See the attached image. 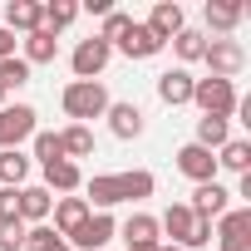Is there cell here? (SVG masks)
<instances>
[{
	"label": "cell",
	"mask_w": 251,
	"mask_h": 251,
	"mask_svg": "<svg viewBox=\"0 0 251 251\" xmlns=\"http://www.w3.org/2000/svg\"><path fill=\"white\" fill-rule=\"evenodd\" d=\"M89 212L99 207V212H108V207H118V202H143V197H153V173L148 168H133V173H94L89 182Z\"/></svg>",
	"instance_id": "cell-1"
},
{
	"label": "cell",
	"mask_w": 251,
	"mask_h": 251,
	"mask_svg": "<svg viewBox=\"0 0 251 251\" xmlns=\"http://www.w3.org/2000/svg\"><path fill=\"white\" fill-rule=\"evenodd\" d=\"M59 103H64V113H69L74 123L89 128V118H103L113 99H108V89H103L99 79H69L64 94H59Z\"/></svg>",
	"instance_id": "cell-2"
},
{
	"label": "cell",
	"mask_w": 251,
	"mask_h": 251,
	"mask_svg": "<svg viewBox=\"0 0 251 251\" xmlns=\"http://www.w3.org/2000/svg\"><path fill=\"white\" fill-rule=\"evenodd\" d=\"M192 103L202 108V118H231L236 113V84L231 79H192Z\"/></svg>",
	"instance_id": "cell-3"
},
{
	"label": "cell",
	"mask_w": 251,
	"mask_h": 251,
	"mask_svg": "<svg viewBox=\"0 0 251 251\" xmlns=\"http://www.w3.org/2000/svg\"><path fill=\"white\" fill-rule=\"evenodd\" d=\"M35 118H40V113H35L30 103H5V108H0V153H10V148L30 143V138L40 133Z\"/></svg>",
	"instance_id": "cell-4"
},
{
	"label": "cell",
	"mask_w": 251,
	"mask_h": 251,
	"mask_svg": "<svg viewBox=\"0 0 251 251\" xmlns=\"http://www.w3.org/2000/svg\"><path fill=\"white\" fill-rule=\"evenodd\" d=\"M202 59H207L212 79H236V74L246 69V50H241V40H207Z\"/></svg>",
	"instance_id": "cell-5"
},
{
	"label": "cell",
	"mask_w": 251,
	"mask_h": 251,
	"mask_svg": "<svg viewBox=\"0 0 251 251\" xmlns=\"http://www.w3.org/2000/svg\"><path fill=\"white\" fill-rule=\"evenodd\" d=\"M108 59H113V45H103L99 35L79 40V45H74V54H69V64H74V79H99V74L108 69Z\"/></svg>",
	"instance_id": "cell-6"
},
{
	"label": "cell",
	"mask_w": 251,
	"mask_h": 251,
	"mask_svg": "<svg viewBox=\"0 0 251 251\" xmlns=\"http://www.w3.org/2000/svg\"><path fill=\"white\" fill-rule=\"evenodd\" d=\"M113 231H118V222H113L108 212H89V217H84V226L64 236V246H79V251H103V246L113 241Z\"/></svg>",
	"instance_id": "cell-7"
},
{
	"label": "cell",
	"mask_w": 251,
	"mask_h": 251,
	"mask_svg": "<svg viewBox=\"0 0 251 251\" xmlns=\"http://www.w3.org/2000/svg\"><path fill=\"white\" fill-rule=\"evenodd\" d=\"M212 236H217V246H222V251H251V207L222 212Z\"/></svg>",
	"instance_id": "cell-8"
},
{
	"label": "cell",
	"mask_w": 251,
	"mask_h": 251,
	"mask_svg": "<svg viewBox=\"0 0 251 251\" xmlns=\"http://www.w3.org/2000/svg\"><path fill=\"white\" fill-rule=\"evenodd\" d=\"M177 173H182V177H192L197 187H202V182H217V153H207V148L187 143V148H177Z\"/></svg>",
	"instance_id": "cell-9"
},
{
	"label": "cell",
	"mask_w": 251,
	"mask_h": 251,
	"mask_svg": "<svg viewBox=\"0 0 251 251\" xmlns=\"http://www.w3.org/2000/svg\"><path fill=\"white\" fill-rule=\"evenodd\" d=\"M118 236L128 241V251H158V217H148V212H133L128 222L118 226Z\"/></svg>",
	"instance_id": "cell-10"
},
{
	"label": "cell",
	"mask_w": 251,
	"mask_h": 251,
	"mask_svg": "<svg viewBox=\"0 0 251 251\" xmlns=\"http://www.w3.org/2000/svg\"><path fill=\"white\" fill-rule=\"evenodd\" d=\"M226 202H231V192H226L222 182H202V187L192 192V202H187V212H192V217H202V222H212V217H222V212H231Z\"/></svg>",
	"instance_id": "cell-11"
},
{
	"label": "cell",
	"mask_w": 251,
	"mask_h": 251,
	"mask_svg": "<svg viewBox=\"0 0 251 251\" xmlns=\"http://www.w3.org/2000/svg\"><path fill=\"white\" fill-rule=\"evenodd\" d=\"M113 50H123V54H128V59H153V54H163V40L148 30V25H128V30H123V40L113 45Z\"/></svg>",
	"instance_id": "cell-12"
},
{
	"label": "cell",
	"mask_w": 251,
	"mask_h": 251,
	"mask_svg": "<svg viewBox=\"0 0 251 251\" xmlns=\"http://www.w3.org/2000/svg\"><path fill=\"white\" fill-rule=\"evenodd\" d=\"M143 25H148V30L168 45L177 30H187V15H182V5H177V0H158V5H153V15H148Z\"/></svg>",
	"instance_id": "cell-13"
},
{
	"label": "cell",
	"mask_w": 251,
	"mask_h": 251,
	"mask_svg": "<svg viewBox=\"0 0 251 251\" xmlns=\"http://www.w3.org/2000/svg\"><path fill=\"white\" fill-rule=\"evenodd\" d=\"M45 25V5H40V0H10V5H5V30L15 35H35Z\"/></svg>",
	"instance_id": "cell-14"
},
{
	"label": "cell",
	"mask_w": 251,
	"mask_h": 251,
	"mask_svg": "<svg viewBox=\"0 0 251 251\" xmlns=\"http://www.w3.org/2000/svg\"><path fill=\"white\" fill-rule=\"evenodd\" d=\"M202 15H207V25L217 30V40H231V30L241 25L246 5H236V0H207V5H202Z\"/></svg>",
	"instance_id": "cell-15"
},
{
	"label": "cell",
	"mask_w": 251,
	"mask_h": 251,
	"mask_svg": "<svg viewBox=\"0 0 251 251\" xmlns=\"http://www.w3.org/2000/svg\"><path fill=\"white\" fill-rule=\"evenodd\" d=\"M192 226H197V217L187 212V202H173V207L158 217V231H168L173 246H182V251H187V241H192Z\"/></svg>",
	"instance_id": "cell-16"
},
{
	"label": "cell",
	"mask_w": 251,
	"mask_h": 251,
	"mask_svg": "<svg viewBox=\"0 0 251 251\" xmlns=\"http://www.w3.org/2000/svg\"><path fill=\"white\" fill-rule=\"evenodd\" d=\"M103 118H108L113 138H123V143L143 133V108H138V103H108V113H103Z\"/></svg>",
	"instance_id": "cell-17"
},
{
	"label": "cell",
	"mask_w": 251,
	"mask_h": 251,
	"mask_svg": "<svg viewBox=\"0 0 251 251\" xmlns=\"http://www.w3.org/2000/svg\"><path fill=\"white\" fill-rule=\"evenodd\" d=\"M158 99H163L168 108L192 103V74H187V69H168V74H158Z\"/></svg>",
	"instance_id": "cell-18"
},
{
	"label": "cell",
	"mask_w": 251,
	"mask_h": 251,
	"mask_svg": "<svg viewBox=\"0 0 251 251\" xmlns=\"http://www.w3.org/2000/svg\"><path fill=\"white\" fill-rule=\"evenodd\" d=\"M54 54H59V35H54V30L40 25L35 35H25V54H20V59H25L30 69H35V64H54Z\"/></svg>",
	"instance_id": "cell-19"
},
{
	"label": "cell",
	"mask_w": 251,
	"mask_h": 251,
	"mask_svg": "<svg viewBox=\"0 0 251 251\" xmlns=\"http://www.w3.org/2000/svg\"><path fill=\"white\" fill-rule=\"evenodd\" d=\"M40 187H45L50 197H54V192H79V187H84V173H79V163L64 158V163H50V168H45V182H40Z\"/></svg>",
	"instance_id": "cell-20"
},
{
	"label": "cell",
	"mask_w": 251,
	"mask_h": 251,
	"mask_svg": "<svg viewBox=\"0 0 251 251\" xmlns=\"http://www.w3.org/2000/svg\"><path fill=\"white\" fill-rule=\"evenodd\" d=\"M50 212H54V231H59V236H69V231H79V226H84L89 202H84V197H59Z\"/></svg>",
	"instance_id": "cell-21"
},
{
	"label": "cell",
	"mask_w": 251,
	"mask_h": 251,
	"mask_svg": "<svg viewBox=\"0 0 251 251\" xmlns=\"http://www.w3.org/2000/svg\"><path fill=\"white\" fill-rule=\"evenodd\" d=\"M50 207H54V197L45 187H20V222L25 226H40L50 217Z\"/></svg>",
	"instance_id": "cell-22"
},
{
	"label": "cell",
	"mask_w": 251,
	"mask_h": 251,
	"mask_svg": "<svg viewBox=\"0 0 251 251\" xmlns=\"http://www.w3.org/2000/svg\"><path fill=\"white\" fill-rule=\"evenodd\" d=\"M217 168H226V173H251V143L246 138H226L222 148H217Z\"/></svg>",
	"instance_id": "cell-23"
},
{
	"label": "cell",
	"mask_w": 251,
	"mask_h": 251,
	"mask_svg": "<svg viewBox=\"0 0 251 251\" xmlns=\"http://www.w3.org/2000/svg\"><path fill=\"white\" fill-rule=\"evenodd\" d=\"M25 177H30V158L20 148L0 153V187H25Z\"/></svg>",
	"instance_id": "cell-24"
},
{
	"label": "cell",
	"mask_w": 251,
	"mask_h": 251,
	"mask_svg": "<svg viewBox=\"0 0 251 251\" xmlns=\"http://www.w3.org/2000/svg\"><path fill=\"white\" fill-rule=\"evenodd\" d=\"M59 143H64V158L74 163V158H94V133L84 128V123H69V128L59 133Z\"/></svg>",
	"instance_id": "cell-25"
},
{
	"label": "cell",
	"mask_w": 251,
	"mask_h": 251,
	"mask_svg": "<svg viewBox=\"0 0 251 251\" xmlns=\"http://www.w3.org/2000/svg\"><path fill=\"white\" fill-rule=\"evenodd\" d=\"M231 138V128H226V118H197V148H207V153H217L222 143Z\"/></svg>",
	"instance_id": "cell-26"
},
{
	"label": "cell",
	"mask_w": 251,
	"mask_h": 251,
	"mask_svg": "<svg viewBox=\"0 0 251 251\" xmlns=\"http://www.w3.org/2000/svg\"><path fill=\"white\" fill-rule=\"evenodd\" d=\"M25 84H30V64H25L20 54L0 59V94H10V89H25Z\"/></svg>",
	"instance_id": "cell-27"
},
{
	"label": "cell",
	"mask_w": 251,
	"mask_h": 251,
	"mask_svg": "<svg viewBox=\"0 0 251 251\" xmlns=\"http://www.w3.org/2000/svg\"><path fill=\"white\" fill-rule=\"evenodd\" d=\"M173 50H177V59H182V64H192V59H202L207 35H202V30H177V35H173Z\"/></svg>",
	"instance_id": "cell-28"
},
{
	"label": "cell",
	"mask_w": 251,
	"mask_h": 251,
	"mask_svg": "<svg viewBox=\"0 0 251 251\" xmlns=\"http://www.w3.org/2000/svg\"><path fill=\"white\" fill-rule=\"evenodd\" d=\"M79 20V5H74V0H50V5H45V30H64V25H74Z\"/></svg>",
	"instance_id": "cell-29"
},
{
	"label": "cell",
	"mask_w": 251,
	"mask_h": 251,
	"mask_svg": "<svg viewBox=\"0 0 251 251\" xmlns=\"http://www.w3.org/2000/svg\"><path fill=\"white\" fill-rule=\"evenodd\" d=\"M30 143H35V158H40V168H50V163H64V143H59V133H45V128H40Z\"/></svg>",
	"instance_id": "cell-30"
},
{
	"label": "cell",
	"mask_w": 251,
	"mask_h": 251,
	"mask_svg": "<svg viewBox=\"0 0 251 251\" xmlns=\"http://www.w3.org/2000/svg\"><path fill=\"white\" fill-rule=\"evenodd\" d=\"M59 241H64V236H59L54 226H45V222H40V226H25V251H54Z\"/></svg>",
	"instance_id": "cell-31"
},
{
	"label": "cell",
	"mask_w": 251,
	"mask_h": 251,
	"mask_svg": "<svg viewBox=\"0 0 251 251\" xmlns=\"http://www.w3.org/2000/svg\"><path fill=\"white\" fill-rule=\"evenodd\" d=\"M128 25H133V15H123V10H108V15H103V30H99V40H103V45H118Z\"/></svg>",
	"instance_id": "cell-32"
},
{
	"label": "cell",
	"mask_w": 251,
	"mask_h": 251,
	"mask_svg": "<svg viewBox=\"0 0 251 251\" xmlns=\"http://www.w3.org/2000/svg\"><path fill=\"white\" fill-rule=\"evenodd\" d=\"M0 251H25V222H0Z\"/></svg>",
	"instance_id": "cell-33"
},
{
	"label": "cell",
	"mask_w": 251,
	"mask_h": 251,
	"mask_svg": "<svg viewBox=\"0 0 251 251\" xmlns=\"http://www.w3.org/2000/svg\"><path fill=\"white\" fill-rule=\"evenodd\" d=\"M0 222H20V187H0Z\"/></svg>",
	"instance_id": "cell-34"
},
{
	"label": "cell",
	"mask_w": 251,
	"mask_h": 251,
	"mask_svg": "<svg viewBox=\"0 0 251 251\" xmlns=\"http://www.w3.org/2000/svg\"><path fill=\"white\" fill-rule=\"evenodd\" d=\"M10 54H15V35L0 25V59H10Z\"/></svg>",
	"instance_id": "cell-35"
},
{
	"label": "cell",
	"mask_w": 251,
	"mask_h": 251,
	"mask_svg": "<svg viewBox=\"0 0 251 251\" xmlns=\"http://www.w3.org/2000/svg\"><path fill=\"white\" fill-rule=\"evenodd\" d=\"M79 10H94V15H108V10H113V0H84Z\"/></svg>",
	"instance_id": "cell-36"
},
{
	"label": "cell",
	"mask_w": 251,
	"mask_h": 251,
	"mask_svg": "<svg viewBox=\"0 0 251 251\" xmlns=\"http://www.w3.org/2000/svg\"><path fill=\"white\" fill-rule=\"evenodd\" d=\"M158 251H182V246H163V241H158Z\"/></svg>",
	"instance_id": "cell-37"
},
{
	"label": "cell",
	"mask_w": 251,
	"mask_h": 251,
	"mask_svg": "<svg viewBox=\"0 0 251 251\" xmlns=\"http://www.w3.org/2000/svg\"><path fill=\"white\" fill-rule=\"evenodd\" d=\"M54 251H69V246H64V241H59V246H54Z\"/></svg>",
	"instance_id": "cell-38"
},
{
	"label": "cell",
	"mask_w": 251,
	"mask_h": 251,
	"mask_svg": "<svg viewBox=\"0 0 251 251\" xmlns=\"http://www.w3.org/2000/svg\"><path fill=\"white\" fill-rule=\"evenodd\" d=\"M0 108H5V94H0Z\"/></svg>",
	"instance_id": "cell-39"
}]
</instances>
